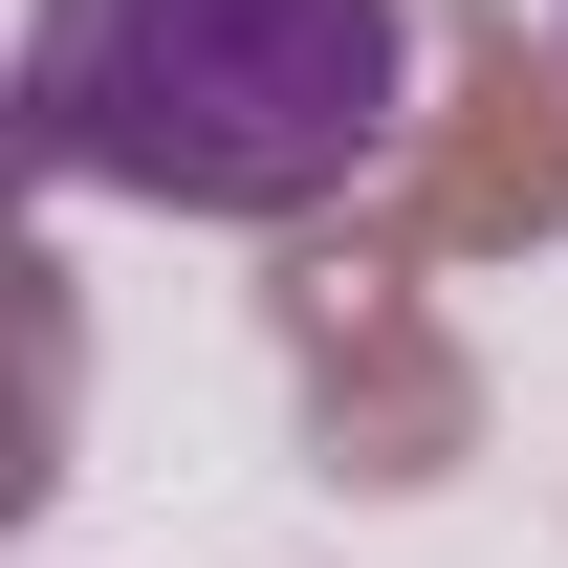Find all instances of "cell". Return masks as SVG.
I'll use <instances>...</instances> for the list:
<instances>
[{"instance_id": "cell-1", "label": "cell", "mask_w": 568, "mask_h": 568, "mask_svg": "<svg viewBox=\"0 0 568 568\" xmlns=\"http://www.w3.org/2000/svg\"><path fill=\"white\" fill-rule=\"evenodd\" d=\"M416 110V0H44L22 132L153 219H306Z\"/></svg>"}]
</instances>
